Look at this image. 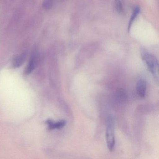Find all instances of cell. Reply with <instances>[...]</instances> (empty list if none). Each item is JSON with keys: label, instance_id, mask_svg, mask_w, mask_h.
Instances as JSON below:
<instances>
[{"label": "cell", "instance_id": "cell-1", "mask_svg": "<svg viewBox=\"0 0 159 159\" xmlns=\"http://www.w3.org/2000/svg\"><path fill=\"white\" fill-rule=\"evenodd\" d=\"M141 57L146 63L149 70L157 80H159V63L155 56L150 53L143 51L141 52Z\"/></svg>", "mask_w": 159, "mask_h": 159}, {"label": "cell", "instance_id": "cell-2", "mask_svg": "<svg viewBox=\"0 0 159 159\" xmlns=\"http://www.w3.org/2000/svg\"><path fill=\"white\" fill-rule=\"evenodd\" d=\"M106 137L108 148L110 151H111L114 148L115 143L114 120L111 116H110L107 120Z\"/></svg>", "mask_w": 159, "mask_h": 159}, {"label": "cell", "instance_id": "cell-3", "mask_svg": "<svg viewBox=\"0 0 159 159\" xmlns=\"http://www.w3.org/2000/svg\"><path fill=\"white\" fill-rule=\"evenodd\" d=\"M147 83L143 79H139L136 84V91L140 98H144L146 94Z\"/></svg>", "mask_w": 159, "mask_h": 159}, {"label": "cell", "instance_id": "cell-4", "mask_svg": "<svg viewBox=\"0 0 159 159\" xmlns=\"http://www.w3.org/2000/svg\"><path fill=\"white\" fill-rule=\"evenodd\" d=\"M37 55L36 53H34L31 56L30 60L28 65L27 67L25 70V73L26 74H29L31 73L32 71L34 70L37 64Z\"/></svg>", "mask_w": 159, "mask_h": 159}, {"label": "cell", "instance_id": "cell-5", "mask_svg": "<svg viewBox=\"0 0 159 159\" xmlns=\"http://www.w3.org/2000/svg\"><path fill=\"white\" fill-rule=\"evenodd\" d=\"M47 123L48 124L49 129L50 130H52V129H60V128H63L66 124V121L62 120L55 123L51 120H49L47 121Z\"/></svg>", "mask_w": 159, "mask_h": 159}, {"label": "cell", "instance_id": "cell-6", "mask_svg": "<svg viewBox=\"0 0 159 159\" xmlns=\"http://www.w3.org/2000/svg\"><path fill=\"white\" fill-rule=\"evenodd\" d=\"M26 58V53L25 52L22 53L20 55L16 57L14 60V66L15 67L21 66L25 60Z\"/></svg>", "mask_w": 159, "mask_h": 159}, {"label": "cell", "instance_id": "cell-7", "mask_svg": "<svg viewBox=\"0 0 159 159\" xmlns=\"http://www.w3.org/2000/svg\"><path fill=\"white\" fill-rule=\"evenodd\" d=\"M139 12H140V9H139V7H135L134 9V11H133V13H132L131 18H130V21H129V24H128V31L130 30L131 26H132V24H133L134 21L135 20L136 18L137 17L138 15L139 14Z\"/></svg>", "mask_w": 159, "mask_h": 159}, {"label": "cell", "instance_id": "cell-8", "mask_svg": "<svg viewBox=\"0 0 159 159\" xmlns=\"http://www.w3.org/2000/svg\"><path fill=\"white\" fill-rule=\"evenodd\" d=\"M53 4V0H44L43 3V7L46 10H49L52 8Z\"/></svg>", "mask_w": 159, "mask_h": 159}, {"label": "cell", "instance_id": "cell-9", "mask_svg": "<svg viewBox=\"0 0 159 159\" xmlns=\"http://www.w3.org/2000/svg\"><path fill=\"white\" fill-rule=\"evenodd\" d=\"M115 9L118 12H122L123 11L122 4L120 0H115Z\"/></svg>", "mask_w": 159, "mask_h": 159}]
</instances>
